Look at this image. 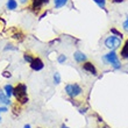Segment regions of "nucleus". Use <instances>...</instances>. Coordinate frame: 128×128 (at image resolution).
I'll return each instance as SVG.
<instances>
[{
    "label": "nucleus",
    "instance_id": "nucleus-5",
    "mask_svg": "<svg viewBox=\"0 0 128 128\" xmlns=\"http://www.w3.org/2000/svg\"><path fill=\"white\" fill-rule=\"evenodd\" d=\"M49 4H50V0H30L29 8L33 10L34 13L38 14L41 10H43V7L49 5Z\"/></svg>",
    "mask_w": 128,
    "mask_h": 128
},
{
    "label": "nucleus",
    "instance_id": "nucleus-17",
    "mask_svg": "<svg viewBox=\"0 0 128 128\" xmlns=\"http://www.w3.org/2000/svg\"><path fill=\"white\" fill-rule=\"evenodd\" d=\"M16 50H18V48L14 47L13 44H10V43H7L4 47V51H16Z\"/></svg>",
    "mask_w": 128,
    "mask_h": 128
},
{
    "label": "nucleus",
    "instance_id": "nucleus-19",
    "mask_svg": "<svg viewBox=\"0 0 128 128\" xmlns=\"http://www.w3.org/2000/svg\"><path fill=\"white\" fill-rule=\"evenodd\" d=\"M66 60H68V57L65 56L64 54H61V55H58V57H57V62L60 64H64L65 62H66Z\"/></svg>",
    "mask_w": 128,
    "mask_h": 128
},
{
    "label": "nucleus",
    "instance_id": "nucleus-9",
    "mask_svg": "<svg viewBox=\"0 0 128 128\" xmlns=\"http://www.w3.org/2000/svg\"><path fill=\"white\" fill-rule=\"evenodd\" d=\"M74 60L77 62V63L83 64L84 62L88 61V57H86V55H85L83 51L77 50V51H74Z\"/></svg>",
    "mask_w": 128,
    "mask_h": 128
},
{
    "label": "nucleus",
    "instance_id": "nucleus-3",
    "mask_svg": "<svg viewBox=\"0 0 128 128\" xmlns=\"http://www.w3.org/2000/svg\"><path fill=\"white\" fill-rule=\"evenodd\" d=\"M64 92L71 99H76V98L80 97L83 94V88L78 83H69L65 85L64 88Z\"/></svg>",
    "mask_w": 128,
    "mask_h": 128
},
{
    "label": "nucleus",
    "instance_id": "nucleus-27",
    "mask_svg": "<svg viewBox=\"0 0 128 128\" xmlns=\"http://www.w3.org/2000/svg\"><path fill=\"white\" fill-rule=\"evenodd\" d=\"M99 128H106V127H99Z\"/></svg>",
    "mask_w": 128,
    "mask_h": 128
},
{
    "label": "nucleus",
    "instance_id": "nucleus-7",
    "mask_svg": "<svg viewBox=\"0 0 128 128\" xmlns=\"http://www.w3.org/2000/svg\"><path fill=\"white\" fill-rule=\"evenodd\" d=\"M29 65H30V69L33 71H41L44 69V62L40 57H34L33 62Z\"/></svg>",
    "mask_w": 128,
    "mask_h": 128
},
{
    "label": "nucleus",
    "instance_id": "nucleus-15",
    "mask_svg": "<svg viewBox=\"0 0 128 128\" xmlns=\"http://www.w3.org/2000/svg\"><path fill=\"white\" fill-rule=\"evenodd\" d=\"M52 80H54V84L55 85H60L62 82V78H61V74H60V72H55L54 74V77H52Z\"/></svg>",
    "mask_w": 128,
    "mask_h": 128
},
{
    "label": "nucleus",
    "instance_id": "nucleus-1",
    "mask_svg": "<svg viewBox=\"0 0 128 128\" xmlns=\"http://www.w3.org/2000/svg\"><path fill=\"white\" fill-rule=\"evenodd\" d=\"M28 88L27 85L24 83H18L14 86V92H13V97L15 98V100L19 105H24L29 101L28 98Z\"/></svg>",
    "mask_w": 128,
    "mask_h": 128
},
{
    "label": "nucleus",
    "instance_id": "nucleus-6",
    "mask_svg": "<svg viewBox=\"0 0 128 128\" xmlns=\"http://www.w3.org/2000/svg\"><path fill=\"white\" fill-rule=\"evenodd\" d=\"M82 69L85 71V72H88V74H93V76H97L98 74V70L97 68H96V65L92 62H84V63L82 64Z\"/></svg>",
    "mask_w": 128,
    "mask_h": 128
},
{
    "label": "nucleus",
    "instance_id": "nucleus-10",
    "mask_svg": "<svg viewBox=\"0 0 128 128\" xmlns=\"http://www.w3.org/2000/svg\"><path fill=\"white\" fill-rule=\"evenodd\" d=\"M120 57L122 60H128V38L125 40V42L122 43L121 49H120Z\"/></svg>",
    "mask_w": 128,
    "mask_h": 128
},
{
    "label": "nucleus",
    "instance_id": "nucleus-2",
    "mask_svg": "<svg viewBox=\"0 0 128 128\" xmlns=\"http://www.w3.org/2000/svg\"><path fill=\"white\" fill-rule=\"evenodd\" d=\"M102 62L107 65H111L114 70H119L121 69V62L119 60V55L116 52V50H110L107 54L102 55L101 57Z\"/></svg>",
    "mask_w": 128,
    "mask_h": 128
},
{
    "label": "nucleus",
    "instance_id": "nucleus-13",
    "mask_svg": "<svg viewBox=\"0 0 128 128\" xmlns=\"http://www.w3.org/2000/svg\"><path fill=\"white\" fill-rule=\"evenodd\" d=\"M69 0H54V8L55 10H60L62 7L66 6Z\"/></svg>",
    "mask_w": 128,
    "mask_h": 128
},
{
    "label": "nucleus",
    "instance_id": "nucleus-22",
    "mask_svg": "<svg viewBox=\"0 0 128 128\" xmlns=\"http://www.w3.org/2000/svg\"><path fill=\"white\" fill-rule=\"evenodd\" d=\"M19 2L22 4V5H27V4L29 2V0H19Z\"/></svg>",
    "mask_w": 128,
    "mask_h": 128
},
{
    "label": "nucleus",
    "instance_id": "nucleus-20",
    "mask_svg": "<svg viewBox=\"0 0 128 128\" xmlns=\"http://www.w3.org/2000/svg\"><path fill=\"white\" fill-rule=\"evenodd\" d=\"M122 29H124L126 33H128V16H127V19L122 22Z\"/></svg>",
    "mask_w": 128,
    "mask_h": 128
},
{
    "label": "nucleus",
    "instance_id": "nucleus-23",
    "mask_svg": "<svg viewBox=\"0 0 128 128\" xmlns=\"http://www.w3.org/2000/svg\"><path fill=\"white\" fill-rule=\"evenodd\" d=\"M112 2H114V4H121V2H124L125 0H111Z\"/></svg>",
    "mask_w": 128,
    "mask_h": 128
},
{
    "label": "nucleus",
    "instance_id": "nucleus-11",
    "mask_svg": "<svg viewBox=\"0 0 128 128\" xmlns=\"http://www.w3.org/2000/svg\"><path fill=\"white\" fill-rule=\"evenodd\" d=\"M4 92H5V94L7 96L8 98L13 97V92H14V86L12 84H6L4 86Z\"/></svg>",
    "mask_w": 128,
    "mask_h": 128
},
{
    "label": "nucleus",
    "instance_id": "nucleus-12",
    "mask_svg": "<svg viewBox=\"0 0 128 128\" xmlns=\"http://www.w3.org/2000/svg\"><path fill=\"white\" fill-rule=\"evenodd\" d=\"M6 8L8 10H15L18 8V1L16 0H7Z\"/></svg>",
    "mask_w": 128,
    "mask_h": 128
},
{
    "label": "nucleus",
    "instance_id": "nucleus-16",
    "mask_svg": "<svg viewBox=\"0 0 128 128\" xmlns=\"http://www.w3.org/2000/svg\"><path fill=\"white\" fill-rule=\"evenodd\" d=\"M111 35H114V36H118V37H120L122 40V37H124V35H122V33L121 32H119L116 28H111Z\"/></svg>",
    "mask_w": 128,
    "mask_h": 128
},
{
    "label": "nucleus",
    "instance_id": "nucleus-21",
    "mask_svg": "<svg viewBox=\"0 0 128 128\" xmlns=\"http://www.w3.org/2000/svg\"><path fill=\"white\" fill-rule=\"evenodd\" d=\"M7 111H8L7 106H0V124H1V113H5Z\"/></svg>",
    "mask_w": 128,
    "mask_h": 128
},
{
    "label": "nucleus",
    "instance_id": "nucleus-18",
    "mask_svg": "<svg viewBox=\"0 0 128 128\" xmlns=\"http://www.w3.org/2000/svg\"><path fill=\"white\" fill-rule=\"evenodd\" d=\"M92 1H94L98 6H99V8L105 10V7H106V0H92Z\"/></svg>",
    "mask_w": 128,
    "mask_h": 128
},
{
    "label": "nucleus",
    "instance_id": "nucleus-26",
    "mask_svg": "<svg viewBox=\"0 0 128 128\" xmlns=\"http://www.w3.org/2000/svg\"><path fill=\"white\" fill-rule=\"evenodd\" d=\"M61 128H70V127H68V126H65V125H62Z\"/></svg>",
    "mask_w": 128,
    "mask_h": 128
},
{
    "label": "nucleus",
    "instance_id": "nucleus-4",
    "mask_svg": "<svg viewBox=\"0 0 128 128\" xmlns=\"http://www.w3.org/2000/svg\"><path fill=\"white\" fill-rule=\"evenodd\" d=\"M105 47L110 49V50H116L118 48H120L122 46V41L120 37L114 36V35H110L105 38L104 41Z\"/></svg>",
    "mask_w": 128,
    "mask_h": 128
},
{
    "label": "nucleus",
    "instance_id": "nucleus-8",
    "mask_svg": "<svg viewBox=\"0 0 128 128\" xmlns=\"http://www.w3.org/2000/svg\"><path fill=\"white\" fill-rule=\"evenodd\" d=\"M0 106H12V100L10 98H8L5 92H4L2 88H0Z\"/></svg>",
    "mask_w": 128,
    "mask_h": 128
},
{
    "label": "nucleus",
    "instance_id": "nucleus-14",
    "mask_svg": "<svg viewBox=\"0 0 128 128\" xmlns=\"http://www.w3.org/2000/svg\"><path fill=\"white\" fill-rule=\"evenodd\" d=\"M34 57H35L34 55H32L30 52H27V51L24 54V61L26 62V63H28V64H30L32 62H33Z\"/></svg>",
    "mask_w": 128,
    "mask_h": 128
},
{
    "label": "nucleus",
    "instance_id": "nucleus-25",
    "mask_svg": "<svg viewBox=\"0 0 128 128\" xmlns=\"http://www.w3.org/2000/svg\"><path fill=\"white\" fill-rule=\"evenodd\" d=\"M24 128H32V126L29 125V124H27V125H24Z\"/></svg>",
    "mask_w": 128,
    "mask_h": 128
},
{
    "label": "nucleus",
    "instance_id": "nucleus-24",
    "mask_svg": "<svg viewBox=\"0 0 128 128\" xmlns=\"http://www.w3.org/2000/svg\"><path fill=\"white\" fill-rule=\"evenodd\" d=\"M10 76H12V74H10V72H7V71H5V72H4V77H8V78H10Z\"/></svg>",
    "mask_w": 128,
    "mask_h": 128
}]
</instances>
